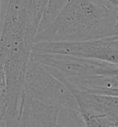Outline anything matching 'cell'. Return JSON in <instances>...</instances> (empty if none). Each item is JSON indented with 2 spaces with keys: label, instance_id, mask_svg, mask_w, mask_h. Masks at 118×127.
<instances>
[{
  "label": "cell",
  "instance_id": "5b68a950",
  "mask_svg": "<svg viewBox=\"0 0 118 127\" xmlns=\"http://www.w3.org/2000/svg\"><path fill=\"white\" fill-rule=\"evenodd\" d=\"M68 89L76 100L84 126H118V95L95 94L72 87Z\"/></svg>",
  "mask_w": 118,
  "mask_h": 127
},
{
  "label": "cell",
  "instance_id": "ba28073f",
  "mask_svg": "<svg viewBox=\"0 0 118 127\" xmlns=\"http://www.w3.org/2000/svg\"><path fill=\"white\" fill-rule=\"evenodd\" d=\"M57 126H84L78 109L60 108L57 116Z\"/></svg>",
  "mask_w": 118,
  "mask_h": 127
},
{
  "label": "cell",
  "instance_id": "52a82bcc",
  "mask_svg": "<svg viewBox=\"0 0 118 127\" xmlns=\"http://www.w3.org/2000/svg\"><path fill=\"white\" fill-rule=\"evenodd\" d=\"M66 1L67 0H45L44 7L37 32L42 31L50 24V22L53 21V19L55 18V16L57 14V12L60 10V8L64 6V4Z\"/></svg>",
  "mask_w": 118,
  "mask_h": 127
},
{
  "label": "cell",
  "instance_id": "8992f818",
  "mask_svg": "<svg viewBox=\"0 0 118 127\" xmlns=\"http://www.w3.org/2000/svg\"><path fill=\"white\" fill-rule=\"evenodd\" d=\"M60 108L47 105L21 94L17 116V126H57Z\"/></svg>",
  "mask_w": 118,
  "mask_h": 127
},
{
  "label": "cell",
  "instance_id": "277c9868",
  "mask_svg": "<svg viewBox=\"0 0 118 127\" xmlns=\"http://www.w3.org/2000/svg\"><path fill=\"white\" fill-rule=\"evenodd\" d=\"M31 52L64 54L118 64V35L82 41L34 42Z\"/></svg>",
  "mask_w": 118,
  "mask_h": 127
},
{
  "label": "cell",
  "instance_id": "9c48e42d",
  "mask_svg": "<svg viewBox=\"0 0 118 127\" xmlns=\"http://www.w3.org/2000/svg\"><path fill=\"white\" fill-rule=\"evenodd\" d=\"M102 1L113 8L118 9V0H102Z\"/></svg>",
  "mask_w": 118,
  "mask_h": 127
},
{
  "label": "cell",
  "instance_id": "7a4b0ae2",
  "mask_svg": "<svg viewBox=\"0 0 118 127\" xmlns=\"http://www.w3.org/2000/svg\"><path fill=\"white\" fill-rule=\"evenodd\" d=\"M31 56L67 87L95 94L118 95V64L64 54L31 52Z\"/></svg>",
  "mask_w": 118,
  "mask_h": 127
},
{
  "label": "cell",
  "instance_id": "3957f363",
  "mask_svg": "<svg viewBox=\"0 0 118 127\" xmlns=\"http://www.w3.org/2000/svg\"><path fill=\"white\" fill-rule=\"evenodd\" d=\"M22 93L47 105L78 109L68 87L31 56L25 71Z\"/></svg>",
  "mask_w": 118,
  "mask_h": 127
},
{
  "label": "cell",
  "instance_id": "6da1fadb",
  "mask_svg": "<svg viewBox=\"0 0 118 127\" xmlns=\"http://www.w3.org/2000/svg\"><path fill=\"white\" fill-rule=\"evenodd\" d=\"M118 35V9L102 0H67L34 42L82 41Z\"/></svg>",
  "mask_w": 118,
  "mask_h": 127
}]
</instances>
